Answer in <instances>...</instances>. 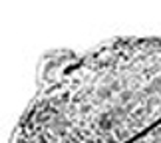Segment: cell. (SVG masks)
Masks as SVG:
<instances>
[{
  "label": "cell",
  "mask_w": 161,
  "mask_h": 143,
  "mask_svg": "<svg viewBox=\"0 0 161 143\" xmlns=\"http://www.w3.org/2000/svg\"><path fill=\"white\" fill-rule=\"evenodd\" d=\"M133 143H161V125H157L155 129H151L149 133H145L143 137H139Z\"/></svg>",
  "instance_id": "7a4b0ae2"
},
{
  "label": "cell",
  "mask_w": 161,
  "mask_h": 143,
  "mask_svg": "<svg viewBox=\"0 0 161 143\" xmlns=\"http://www.w3.org/2000/svg\"><path fill=\"white\" fill-rule=\"evenodd\" d=\"M161 125V36H115L42 56L10 143H133Z\"/></svg>",
  "instance_id": "6da1fadb"
}]
</instances>
